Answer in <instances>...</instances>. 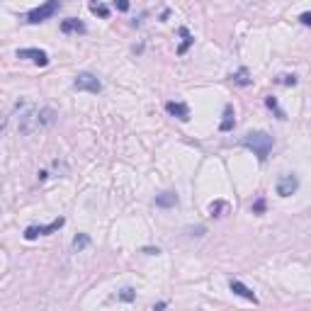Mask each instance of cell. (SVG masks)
<instances>
[{
  "label": "cell",
  "mask_w": 311,
  "mask_h": 311,
  "mask_svg": "<svg viewBox=\"0 0 311 311\" xmlns=\"http://www.w3.org/2000/svg\"><path fill=\"white\" fill-rule=\"evenodd\" d=\"M243 146L250 148L260 161H265L270 156V151H272V146H275V139L267 131H250V134L243 136Z\"/></svg>",
  "instance_id": "6da1fadb"
},
{
  "label": "cell",
  "mask_w": 311,
  "mask_h": 311,
  "mask_svg": "<svg viewBox=\"0 0 311 311\" xmlns=\"http://www.w3.org/2000/svg\"><path fill=\"white\" fill-rule=\"evenodd\" d=\"M59 10H61V0H47L44 5L34 8L30 15H27V22H30V25H39V22H44L49 17H54Z\"/></svg>",
  "instance_id": "7a4b0ae2"
},
{
  "label": "cell",
  "mask_w": 311,
  "mask_h": 311,
  "mask_svg": "<svg viewBox=\"0 0 311 311\" xmlns=\"http://www.w3.org/2000/svg\"><path fill=\"white\" fill-rule=\"evenodd\" d=\"M73 88L76 90H85V93H100L102 90V83L97 80V76L93 73H78L76 80H73Z\"/></svg>",
  "instance_id": "3957f363"
},
{
  "label": "cell",
  "mask_w": 311,
  "mask_h": 311,
  "mask_svg": "<svg viewBox=\"0 0 311 311\" xmlns=\"http://www.w3.org/2000/svg\"><path fill=\"white\" fill-rule=\"evenodd\" d=\"M63 224H66V219L59 217L56 221H51L47 226H27V229H25V238H27V241H34V238H39V236H49V233L59 231Z\"/></svg>",
  "instance_id": "277c9868"
},
{
  "label": "cell",
  "mask_w": 311,
  "mask_h": 311,
  "mask_svg": "<svg viewBox=\"0 0 311 311\" xmlns=\"http://www.w3.org/2000/svg\"><path fill=\"white\" fill-rule=\"evenodd\" d=\"M275 190H277L280 197H289V195H294L296 190H299V178H296L294 173H284V175H280Z\"/></svg>",
  "instance_id": "5b68a950"
},
{
  "label": "cell",
  "mask_w": 311,
  "mask_h": 311,
  "mask_svg": "<svg viewBox=\"0 0 311 311\" xmlns=\"http://www.w3.org/2000/svg\"><path fill=\"white\" fill-rule=\"evenodd\" d=\"M17 56H20V59H30V61L39 63V66H47L49 63L47 51H42V49H20Z\"/></svg>",
  "instance_id": "8992f818"
},
{
  "label": "cell",
  "mask_w": 311,
  "mask_h": 311,
  "mask_svg": "<svg viewBox=\"0 0 311 311\" xmlns=\"http://www.w3.org/2000/svg\"><path fill=\"white\" fill-rule=\"evenodd\" d=\"M166 109H168V114L178 117L180 122H190V107H187L185 102H168Z\"/></svg>",
  "instance_id": "52a82bcc"
},
{
  "label": "cell",
  "mask_w": 311,
  "mask_h": 311,
  "mask_svg": "<svg viewBox=\"0 0 311 311\" xmlns=\"http://www.w3.org/2000/svg\"><path fill=\"white\" fill-rule=\"evenodd\" d=\"M231 292L233 294H238V296H243V299H248V301H253V304H258V296L253 294V289L250 287H246L243 282H238V280H231Z\"/></svg>",
  "instance_id": "ba28073f"
},
{
  "label": "cell",
  "mask_w": 311,
  "mask_h": 311,
  "mask_svg": "<svg viewBox=\"0 0 311 311\" xmlns=\"http://www.w3.org/2000/svg\"><path fill=\"white\" fill-rule=\"evenodd\" d=\"M61 32L63 34H83L85 32V25L80 22V20H76V17H68V20H63L61 22Z\"/></svg>",
  "instance_id": "9c48e42d"
},
{
  "label": "cell",
  "mask_w": 311,
  "mask_h": 311,
  "mask_svg": "<svg viewBox=\"0 0 311 311\" xmlns=\"http://www.w3.org/2000/svg\"><path fill=\"white\" fill-rule=\"evenodd\" d=\"M233 124H236V119H233V107L226 105V107H224V119H221L219 129H221V131H231Z\"/></svg>",
  "instance_id": "30bf717a"
},
{
  "label": "cell",
  "mask_w": 311,
  "mask_h": 311,
  "mask_svg": "<svg viewBox=\"0 0 311 311\" xmlns=\"http://www.w3.org/2000/svg\"><path fill=\"white\" fill-rule=\"evenodd\" d=\"M175 204H178V195L175 192H163V195L156 197V207H166L168 209V207H175Z\"/></svg>",
  "instance_id": "8fae6325"
},
{
  "label": "cell",
  "mask_w": 311,
  "mask_h": 311,
  "mask_svg": "<svg viewBox=\"0 0 311 311\" xmlns=\"http://www.w3.org/2000/svg\"><path fill=\"white\" fill-rule=\"evenodd\" d=\"M90 13H93V15H100L102 20H105V17H109V8L107 5H102L100 0H90Z\"/></svg>",
  "instance_id": "7c38bea8"
},
{
  "label": "cell",
  "mask_w": 311,
  "mask_h": 311,
  "mask_svg": "<svg viewBox=\"0 0 311 311\" xmlns=\"http://www.w3.org/2000/svg\"><path fill=\"white\" fill-rule=\"evenodd\" d=\"M180 37H183V44H180V47H178V54H180V56H183V54H185L187 49H190V44H192V42H195V39H192V34H190V32H187L185 27H183V30H180Z\"/></svg>",
  "instance_id": "4fadbf2b"
},
{
  "label": "cell",
  "mask_w": 311,
  "mask_h": 311,
  "mask_svg": "<svg viewBox=\"0 0 311 311\" xmlns=\"http://www.w3.org/2000/svg\"><path fill=\"white\" fill-rule=\"evenodd\" d=\"M88 243H90V236H88V233H78L76 241H73V248H76V250H83L85 246H88Z\"/></svg>",
  "instance_id": "5bb4252c"
},
{
  "label": "cell",
  "mask_w": 311,
  "mask_h": 311,
  "mask_svg": "<svg viewBox=\"0 0 311 311\" xmlns=\"http://www.w3.org/2000/svg\"><path fill=\"white\" fill-rule=\"evenodd\" d=\"M233 83H238V85H248L250 83V78H248V71H246V68H241V71H238V73H233Z\"/></svg>",
  "instance_id": "9a60e30c"
},
{
  "label": "cell",
  "mask_w": 311,
  "mask_h": 311,
  "mask_svg": "<svg viewBox=\"0 0 311 311\" xmlns=\"http://www.w3.org/2000/svg\"><path fill=\"white\" fill-rule=\"evenodd\" d=\"M265 105H267V107H270V109H275V114H277L280 119H284V112H282V109L277 107V100H275L272 95H270V97H265Z\"/></svg>",
  "instance_id": "2e32d148"
},
{
  "label": "cell",
  "mask_w": 311,
  "mask_h": 311,
  "mask_svg": "<svg viewBox=\"0 0 311 311\" xmlns=\"http://www.w3.org/2000/svg\"><path fill=\"white\" fill-rule=\"evenodd\" d=\"M277 83H282V85H296V76H280Z\"/></svg>",
  "instance_id": "e0dca14e"
},
{
  "label": "cell",
  "mask_w": 311,
  "mask_h": 311,
  "mask_svg": "<svg viewBox=\"0 0 311 311\" xmlns=\"http://www.w3.org/2000/svg\"><path fill=\"white\" fill-rule=\"evenodd\" d=\"M119 296H122L124 301H131V299H134V289H131V287H124V289L119 292Z\"/></svg>",
  "instance_id": "ac0fdd59"
},
{
  "label": "cell",
  "mask_w": 311,
  "mask_h": 311,
  "mask_svg": "<svg viewBox=\"0 0 311 311\" xmlns=\"http://www.w3.org/2000/svg\"><path fill=\"white\" fill-rule=\"evenodd\" d=\"M114 8H117L119 13H126V10H129V0H114Z\"/></svg>",
  "instance_id": "d6986e66"
},
{
  "label": "cell",
  "mask_w": 311,
  "mask_h": 311,
  "mask_svg": "<svg viewBox=\"0 0 311 311\" xmlns=\"http://www.w3.org/2000/svg\"><path fill=\"white\" fill-rule=\"evenodd\" d=\"M221 209H224V204H221V202H217V204H212V207H209L212 217H219V212H221Z\"/></svg>",
  "instance_id": "ffe728a7"
},
{
  "label": "cell",
  "mask_w": 311,
  "mask_h": 311,
  "mask_svg": "<svg viewBox=\"0 0 311 311\" xmlns=\"http://www.w3.org/2000/svg\"><path fill=\"white\" fill-rule=\"evenodd\" d=\"M299 22H301V25H306V27H311V13H304V15L299 17Z\"/></svg>",
  "instance_id": "44dd1931"
},
{
  "label": "cell",
  "mask_w": 311,
  "mask_h": 311,
  "mask_svg": "<svg viewBox=\"0 0 311 311\" xmlns=\"http://www.w3.org/2000/svg\"><path fill=\"white\" fill-rule=\"evenodd\" d=\"M263 209H265V202H263V200H258V202L253 204V212H255V214H260Z\"/></svg>",
  "instance_id": "7402d4cb"
},
{
  "label": "cell",
  "mask_w": 311,
  "mask_h": 311,
  "mask_svg": "<svg viewBox=\"0 0 311 311\" xmlns=\"http://www.w3.org/2000/svg\"><path fill=\"white\" fill-rule=\"evenodd\" d=\"M143 253H148V255H158L161 250H158V248H143Z\"/></svg>",
  "instance_id": "603a6c76"
}]
</instances>
